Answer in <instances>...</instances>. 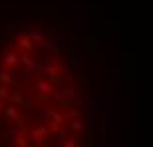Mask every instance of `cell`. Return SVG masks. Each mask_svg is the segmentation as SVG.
Returning <instances> with one entry per match:
<instances>
[{
	"instance_id": "6da1fadb",
	"label": "cell",
	"mask_w": 153,
	"mask_h": 147,
	"mask_svg": "<svg viewBox=\"0 0 153 147\" xmlns=\"http://www.w3.org/2000/svg\"><path fill=\"white\" fill-rule=\"evenodd\" d=\"M46 70H48V78L52 79V82H58V76H60V66H58V62H50V64H44Z\"/></svg>"
},
{
	"instance_id": "7a4b0ae2",
	"label": "cell",
	"mask_w": 153,
	"mask_h": 147,
	"mask_svg": "<svg viewBox=\"0 0 153 147\" xmlns=\"http://www.w3.org/2000/svg\"><path fill=\"white\" fill-rule=\"evenodd\" d=\"M34 88L40 91V94H52V91H54V90H52V84H50V82H36Z\"/></svg>"
},
{
	"instance_id": "3957f363",
	"label": "cell",
	"mask_w": 153,
	"mask_h": 147,
	"mask_svg": "<svg viewBox=\"0 0 153 147\" xmlns=\"http://www.w3.org/2000/svg\"><path fill=\"white\" fill-rule=\"evenodd\" d=\"M18 46H20L24 52H30L32 48H34V40H30V38H20V40H18Z\"/></svg>"
},
{
	"instance_id": "277c9868",
	"label": "cell",
	"mask_w": 153,
	"mask_h": 147,
	"mask_svg": "<svg viewBox=\"0 0 153 147\" xmlns=\"http://www.w3.org/2000/svg\"><path fill=\"white\" fill-rule=\"evenodd\" d=\"M18 60H20V58H18V54L10 52V54H6V56H4V60H2V62H4V66H8V68H10V66L18 64Z\"/></svg>"
},
{
	"instance_id": "5b68a950",
	"label": "cell",
	"mask_w": 153,
	"mask_h": 147,
	"mask_svg": "<svg viewBox=\"0 0 153 147\" xmlns=\"http://www.w3.org/2000/svg\"><path fill=\"white\" fill-rule=\"evenodd\" d=\"M46 133H48L46 127H36V129L30 131V137H32V139H42V137H46Z\"/></svg>"
},
{
	"instance_id": "8992f818",
	"label": "cell",
	"mask_w": 153,
	"mask_h": 147,
	"mask_svg": "<svg viewBox=\"0 0 153 147\" xmlns=\"http://www.w3.org/2000/svg\"><path fill=\"white\" fill-rule=\"evenodd\" d=\"M20 60H22V64H26V68H36V66H38V64H36L34 60L28 56V54H22V56H20Z\"/></svg>"
},
{
	"instance_id": "52a82bcc",
	"label": "cell",
	"mask_w": 153,
	"mask_h": 147,
	"mask_svg": "<svg viewBox=\"0 0 153 147\" xmlns=\"http://www.w3.org/2000/svg\"><path fill=\"white\" fill-rule=\"evenodd\" d=\"M10 103H14V105H24L22 94H14V96H10Z\"/></svg>"
},
{
	"instance_id": "ba28073f",
	"label": "cell",
	"mask_w": 153,
	"mask_h": 147,
	"mask_svg": "<svg viewBox=\"0 0 153 147\" xmlns=\"http://www.w3.org/2000/svg\"><path fill=\"white\" fill-rule=\"evenodd\" d=\"M0 82H4V84H16L14 78H12L10 74H6V72H0Z\"/></svg>"
},
{
	"instance_id": "9c48e42d",
	"label": "cell",
	"mask_w": 153,
	"mask_h": 147,
	"mask_svg": "<svg viewBox=\"0 0 153 147\" xmlns=\"http://www.w3.org/2000/svg\"><path fill=\"white\" fill-rule=\"evenodd\" d=\"M82 129H84V123H82V121H78V119L70 123V131H76V133H78V131H82Z\"/></svg>"
},
{
	"instance_id": "30bf717a",
	"label": "cell",
	"mask_w": 153,
	"mask_h": 147,
	"mask_svg": "<svg viewBox=\"0 0 153 147\" xmlns=\"http://www.w3.org/2000/svg\"><path fill=\"white\" fill-rule=\"evenodd\" d=\"M4 111H6V115H8V117L16 119V121H18V119H20V115H18V111H16V109H14V108H6Z\"/></svg>"
},
{
	"instance_id": "8fae6325",
	"label": "cell",
	"mask_w": 153,
	"mask_h": 147,
	"mask_svg": "<svg viewBox=\"0 0 153 147\" xmlns=\"http://www.w3.org/2000/svg\"><path fill=\"white\" fill-rule=\"evenodd\" d=\"M6 97H8V88L0 85V99H6Z\"/></svg>"
},
{
	"instance_id": "7c38bea8",
	"label": "cell",
	"mask_w": 153,
	"mask_h": 147,
	"mask_svg": "<svg viewBox=\"0 0 153 147\" xmlns=\"http://www.w3.org/2000/svg\"><path fill=\"white\" fill-rule=\"evenodd\" d=\"M54 133H56V135L60 137V139H64V137L68 135V131H66V129H54Z\"/></svg>"
},
{
	"instance_id": "4fadbf2b",
	"label": "cell",
	"mask_w": 153,
	"mask_h": 147,
	"mask_svg": "<svg viewBox=\"0 0 153 147\" xmlns=\"http://www.w3.org/2000/svg\"><path fill=\"white\" fill-rule=\"evenodd\" d=\"M16 145H22V147H26V145H28V141H26L24 137H16Z\"/></svg>"
},
{
	"instance_id": "5bb4252c",
	"label": "cell",
	"mask_w": 153,
	"mask_h": 147,
	"mask_svg": "<svg viewBox=\"0 0 153 147\" xmlns=\"http://www.w3.org/2000/svg\"><path fill=\"white\" fill-rule=\"evenodd\" d=\"M0 111H2V103H0Z\"/></svg>"
},
{
	"instance_id": "9a60e30c",
	"label": "cell",
	"mask_w": 153,
	"mask_h": 147,
	"mask_svg": "<svg viewBox=\"0 0 153 147\" xmlns=\"http://www.w3.org/2000/svg\"><path fill=\"white\" fill-rule=\"evenodd\" d=\"M0 131H2V123H0Z\"/></svg>"
}]
</instances>
